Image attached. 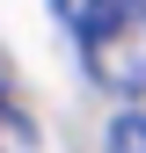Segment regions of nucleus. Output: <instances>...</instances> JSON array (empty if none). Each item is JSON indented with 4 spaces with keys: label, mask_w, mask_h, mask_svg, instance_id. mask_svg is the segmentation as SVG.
I'll return each mask as SVG.
<instances>
[{
    "label": "nucleus",
    "mask_w": 146,
    "mask_h": 153,
    "mask_svg": "<svg viewBox=\"0 0 146 153\" xmlns=\"http://www.w3.org/2000/svg\"><path fill=\"white\" fill-rule=\"evenodd\" d=\"M80 59L110 95H146V0H88Z\"/></svg>",
    "instance_id": "nucleus-1"
},
{
    "label": "nucleus",
    "mask_w": 146,
    "mask_h": 153,
    "mask_svg": "<svg viewBox=\"0 0 146 153\" xmlns=\"http://www.w3.org/2000/svg\"><path fill=\"white\" fill-rule=\"evenodd\" d=\"M0 153H36V124L0 95Z\"/></svg>",
    "instance_id": "nucleus-2"
},
{
    "label": "nucleus",
    "mask_w": 146,
    "mask_h": 153,
    "mask_svg": "<svg viewBox=\"0 0 146 153\" xmlns=\"http://www.w3.org/2000/svg\"><path fill=\"white\" fill-rule=\"evenodd\" d=\"M110 153H146V117H117L110 124Z\"/></svg>",
    "instance_id": "nucleus-3"
}]
</instances>
